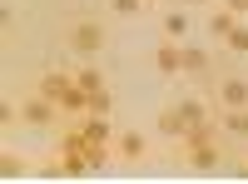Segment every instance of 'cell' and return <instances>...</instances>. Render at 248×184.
<instances>
[{"instance_id": "1", "label": "cell", "mask_w": 248, "mask_h": 184, "mask_svg": "<svg viewBox=\"0 0 248 184\" xmlns=\"http://www.w3.org/2000/svg\"><path fill=\"white\" fill-rule=\"evenodd\" d=\"M174 154H179L189 169L209 174V169H218L223 159H229V134H223L218 125H199L189 139H184V145H174Z\"/></svg>"}, {"instance_id": "2", "label": "cell", "mask_w": 248, "mask_h": 184, "mask_svg": "<svg viewBox=\"0 0 248 184\" xmlns=\"http://www.w3.org/2000/svg\"><path fill=\"white\" fill-rule=\"evenodd\" d=\"M65 45L75 60H99L109 50V30H105V20H94L90 10H79L65 20Z\"/></svg>"}, {"instance_id": "3", "label": "cell", "mask_w": 248, "mask_h": 184, "mask_svg": "<svg viewBox=\"0 0 248 184\" xmlns=\"http://www.w3.org/2000/svg\"><path fill=\"white\" fill-rule=\"evenodd\" d=\"M209 100H214V110L248 105V75H218V80H209Z\"/></svg>"}, {"instance_id": "4", "label": "cell", "mask_w": 248, "mask_h": 184, "mask_svg": "<svg viewBox=\"0 0 248 184\" xmlns=\"http://www.w3.org/2000/svg\"><path fill=\"white\" fill-rule=\"evenodd\" d=\"M20 125H35V130H45V125H55V115H60V105H55V100H45V95H25V100H20Z\"/></svg>"}, {"instance_id": "5", "label": "cell", "mask_w": 248, "mask_h": 184, "mask_svg": "<svg viewBox=\"0 0 248 184\" xmlns=\"http://www.w3.org/2000/svg\"><path fill=\"white\" fill-rule=\"evenodd\" d=\"M169 105H174L184 119H189V125H209V110H214V100L203 95V90H179V95L169 100Z\"/></svg>"}, {"instance_id": "6", "label": "cell", "mask_w": 248, "mask_h": 184, "mask_svg": "<svg viewBox=\"0 0 248 184\" xmlns=\"http://www.w3.org/2000/svg\"><path fill=\"white\" fill-rule=\"evenodd\" d=\"M154 70H159V80H179L184 75V45L179 40H159L154 45Z\"/></svg>"}, {"instance_id": "7", "label": "cell", "mask_w": 248, "mask_h": 184, "mask_svg": "<svg viewBox=\"0 0 248 184\" xmlns=\"http://www.w3.org/2000/svg\"><path fill=\"white\" fill-rule=\"evenodd\" d=\"M184 75L199 80V85H209V80H214V60H209V50H203L199 40H184Z\"/></svg>"}, {"instance_id": "8", "label": "cell", "mask_w": 248, "mask_h": 184, "mask_svg": "<svg viewBox=\"0 0 248 184\" xmlns=\"http://www.w3.org/2000/svg\"><path fill=\"white\" fill-rule=\"evenodd\" d=\"M159 35L184 45V40L194 35V15H189V10H164V15H159Z\"/></svg>"}, {"instance_id": "9", "label": "cell", "mask_w": 248, "mask_h": 184, "mask_svg": "<svg viewBox=\"0 0 248 184\" xmlns=\"http://www.w3.org/2000/svg\"><path fill=\"white\" fill-rule=\"evenodd\" d=\"M114 154H119V159H129V165L149 159V134H139V130H124V134H114Z\"/></svg>"}, {"instance_id": "10", "label": "cell", "mask_w": 248, "mask_h": 184, "mask_svg": "<svg viewBox=\"0 0 248 184\" xmlns=\"http://www.w3.org/2000/svg\"><path fill=\"white\" fill-rule=\"evenodd\" d=\"M214 125L229 134V139H248V105H238V110H218Z\"/></svg>"}, {"instance_id": "11", "label": "cell", "mask_w": 248, "mask_h": 184, "mask_svg": "<svg viewBox=\"0 0 248 184\" xmlns=\"http://www.w3.org/2000/svg\"><path fill=\"white\" fill-rule=\"evenodd\" d=\"M75 85L90 95V90H105V85H109V75L99 70V60H79V70H75Z\"/></svg>"}, {"instance_id": "12", "label": "cell", "mask_w": 248, "mask_h": 184, "mask_svg": "<svg viewBox=\"0 0 248 184\" xmlns=\"http://www.w3.org/2000/svg\"><path fill=\"white\" fill-rule=\"evenodd\" d=\"M233 25H238V15L218 5V10H209V20H203V35H209V40H229Z\"/></svg>"}, {"instance_id": "13", "label": "cell", "mask_w": 248, "mask_h": 184, "mask_svg": "<svg viewBox=\"0 0 248 184\" xmlns=\"http://www.w3.org/2000/svg\"><path fill=\"white\" fill-rule=\"evenodd\" d=\"M79 130H85L90 145H114V130H109L105 115H85V119H79Z\"/></svg>"}, {"instance_id": "14", "label": "cell", "mask_w": 248, "mask_h": 184, "mask_svg": "<svg viewBox=\"0 0 248 184\" xmlns=\"http://www.w3.org/2000/svg\"><path fill=\"white\" fill-rule=\"evenodd\" d=\"M25 169H30V165H25V154H20V150H5V154H0V179H20Z\"/></svg>"}, {"instance_id": "15", "label": "cell", "mask_w": 248, "mask_h": 184, "mask_svg": "<svg viewBox=\"0 0 248 184\" xmlns=\"http://www.w3.org/2000/svg\"><path fill=\"white\" fill-rule=\"evenodd\" d=\"M223 50H229V55H248V20H238V25L229 30V40H223Z\"/></svg>"}, {"instance_id": "16", "label": "cell", "mask_w": 248, "mask_h": 184, "mask_svg": "<svg viewBox=\"0 0 248 184\" xmlns=\"http://www.w3.org/2000/svg\"><path fill=\"white\" fill-rule=\"evenodd\" d=\"M109 110H114L109 85H105V90H90V110H85V115H105V119H109Z\"/></svg>"}, {"instance_id": "17", "label": "cell", "mask_w": 248, "mask_h": 184, "mask_svg": "<svg viewBox=\"0 0 248 184\" xmlns=\"http://www.w3.org/2000/svg\"><path fill=\"white\" fill-rule=\"evenodd\" d=\"M109 154H114V145H85V159H90V169H105V165H109Z\"/></svg>"}, {"instance_id": "18", "label": "cell", "mask_w": 248, "mask_h": 184, "mask_svg": "<svg viewBox=\"0 0 248 184\" xmlns=\"http://www.w3.org/2000/svg\"><path fill=\"white\" fill-rule=\"evenodd\" d=\"M144 5H149V0H109V10H114V15H139Z\"/></svg>"}, {"instance_id": "19", "label": "cell", "mask_w": 248, "mask_h": 184, "mask_svg": "<svg viewBox=\"0 0 248 184\" xmlns=\"http://www.w3.org/2000/svg\"><path fill=\"white\" fill-rule=\"evenodd\" d=\"M223 10H233L238 20H248V0H223Z\"/></svg>"}, {"instance_id": "20", "label": "cell", "mask_w": 248, "mask_h": 184, "mask_svg": "<svg viewBox=\"0 0 248 184\" xmlns=\"http://www.w3.org/2000/svg\"><path fill=\"white\" fill-rule=\"evenodd\" d=\"M238 174H243V179H248V159H243V165H238Z\"/></svg>"}, {"instance_id": "21", "label": "cell", "mask_w": 248, "mask_h": 184, "mask_svg": "<svg viewBox=\"0 0 248 184\" xmlns=\"http://www.w3.org/2000/svg\"><path fill=\"white\" fill-rule=\"evenodd\" d=\"M189 5H203V0H189Z\"/></svg>"}]
</instances>
